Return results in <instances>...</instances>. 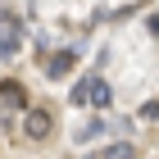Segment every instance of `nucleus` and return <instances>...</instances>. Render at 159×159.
Masks as SVG:
<instances>
[{"label":"nucleus","instance_id":"obj_7","mask_svg":"<svg viewBox=\"0 0 159 159\" xmlns=\"http://www.w3.org/2000/svg\"><path fill=\"white\" fill-rule=\"evenodd\" d=\"M68 100H73V105H86V100H91V77H82V82L68 91Z\"/></svg>","mask_w":159,"mask_h":159},{"label":"nucleus","instance_id":"obj_2","mask_svg":"<svg viewBox=\"0 0 159 159\" xmlns=\"http://www.w3.org/2000/svg\"><path fill=\"white\" fill-rule=\"evenodd\" d=\"M18 41H23L18 18H14V14H0V59H9L14 50H18Z\"/></svg>","mask_w":159,"mask_h":159},{"label":"nucleus","instance_id":"obj_3","mask_svg":"<svg viewBox=\"0 0 159 159\" xmlns=\"http://www.w3.org/2000/svg\"><path fill=\"white\" fill-rule=\"evenodd\" d=\"M77 68V50H55L46 59V77H64V73H73Z\"/></svg>","mask_w":159,"mask_h":159},{"label":"nucleus","instance_id":"obj_5","mask_svg":"<svg viewBox=\"0 0 159 159\" xmlns=\"http://www.w3.org/2000/svg\"><path fill=\"white\" fill-rule=\"evenodd\" d=\"M109 100H114L109 82H105V77H91V105H96V109L105 114V109H109Z\"/></svg>","mask_w":159,"mask_h":159},{"label":"nucleus","instance_id":"obj_6","mask_svg":"<svg viewBox=\"0 0 159 159\" xmlns=\"http://www.w3.org/2000/svg\"><path fill=\"white\" fill-rule=\"evenodd\" d=\"M96 159H141V150L127 146V141H114V146H105V155H96Z\"/></svg>","mask_w":159,"mask_h":159},{"label":"nucleus","instance_id":"obj_4","mask_svg":"<svg viewBox=\"0 0 159 159\" xmlns=\"http://www.w3.org/2000/svg\"><path fill=\"white\" fill-rule=\"evenodd\" d=\"M0 96H5V105H14L18 114H27L32 105H27V96H23V86L18 82H0Z\"/></svg>","mask_w":159,"mask_h":159},{"label":"nucleus","instance_id":"obj_1","mask_svg":"<svg viewBox=\"0 0 159 159\" xmlns=\"http://www.w3.org/2000/svg\"><path fill=\"white\" fill-rule=\"evenodd\" d=\"M50 132H55V114L50 109H27V118H23V136L27 141H46Z\"/></svg>","mask_w":159,"mask_h":159},{"label":"nucleus","instance_id":"obj_8","mask_svg":"<svg viewBox=\"0 0 159 159\" xmlns=\"http://www.w3.org/2000/svg\"><path fill=\"white\" fill-rule=\"evenodd\" d=\"M141 118H155L159 123V100H146V105H141Z\"/></svg>","mask_w":159,"mask_h":159}]
</instances>
